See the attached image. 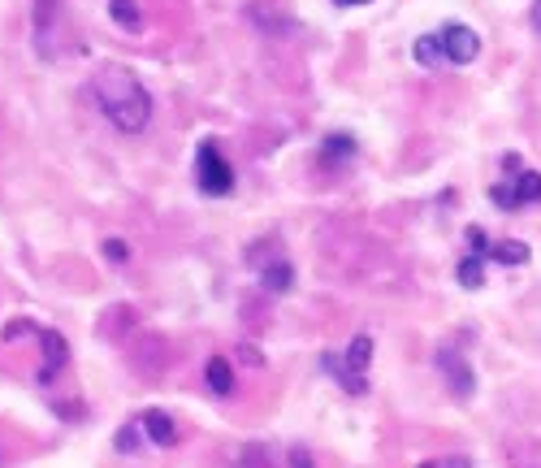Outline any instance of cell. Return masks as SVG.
Returning a JSON list of instances; mask_svg holds the SVG:
<instances>
[{
    "label": "cell",
    "instance_id": "obj_1",
    "mask_svg": "<svg viewBox=\"0 0 541 468\" xmlns=\"http://www.w3.org/2000/svg\"><path fill=\"white\" fill-rule=\"evenodd\" d=\"M91 96H96L100 113L109 117L117 130H126V135L148 130V122H152V96H148V87H143L135 74L122 70V65H104V70H96V78H91Z\"/></svg>",
    "mask_w": 541,
    "mask_h": 468
},
{
    "label": "cell",
    "instance_id": "obj_2",
    "mask_svg": "<svg viewBox=\"0 0 541 468\" xmlns=\"http://www.w3.org/2000/svg\"><path fill=\"white\" fill-rule=\"evenodd\" d=\"M31 35H35V48H39V57L44 61L65 57V48L74 44L70 39V18H65V0H35Z\"/></svg>",
    "mask_w": 541,
    "mask_h": 468
},
{
    "label": "cell",
    "instance_id": "obj_3",
    "mask_svg": "<svg viewBox=\"0 0 541 468\" xmlns=\"http://www.w3.org/2000/svg\"><path fill=\"white\" fill-rule=\"evenodd\" d=\"M195 182H200V191L208 200H221V195L234 191V169L213 139H204L200 148H195Z\"/></svg>",
    "mask_w": 541,
    "mask_h": 468
},
{
    "label": "cell",
    "instance_id": "obj_4",
    "mask_svg": "<svg viewBox=\"0 0 541 468\" xmlns=\"http://www.w3.org/2000/svg\"><path fill=\"white\" fill-rule=\"evenodd\" d=\"M490 200H494V208H507V213H516V208H524V204H537L541 200V174L537 169H520L516 178L494 182Z\"/></svg>",
    "mask_w": 541,
    "mask_h": 468
},
{
    "label": "cell",
    "instance_id": "obj_5",
    "mask_svg": "<svg viewBox=\"0 0 541 468\" xmlns=\"http://www.w3.org/2000/svg\"><path fill=\"white\" fill-rule=\"evenodd\" d=\"M442 52H446V61L451 65H472L477 61V52H481V35L472 31V26L464 22H451V26H442Z\"/></svg>",
    "mask_w": 541,
    "mask_h": 468
},
{
    "label": "cell",
    "instance_id": "obj_6",
    "mask_svg": "<svg viewBox=\"0 0 541 468\" xmlns=\"http://www.w3.org/2000/svg\"><path fill=\"white\" fill-rule=\"evenodd\" d=\"M342 364H347V373H351V390H355V395H364V390H368V364H373V338L355 334L351 347H347V356H342Z\"/></svg>",
    "mask_w": 541,
    "mask_h": 468
},
{
    "label": "cell",
    "instance_id": "obj_7",
    "mask_svg": "<svg viewBox=\"0 0 541 468\" xmlns=\"http://www.w3.org/2000/svg\"><path fill=\"white\" fill-rule=\"evenodd\" d=\"M438 369L446 373V382H451V395L455 399H468L472 390H477V377H472V364L464 356H455V351H438Z\"/></svg>",
    "mask_w": 541,
    "mask_h": 468
},
{
    "label": "cell",
    "instance_id": "obj_8",
    "mask_svg": "<svg viewBox=\"0 0 541 468\" xmlns=\"http://www.w3.org/2000/svg\"><path fill=\"white\" fill-rule=\"evenodd\" d=\"M139 425H143V434H148V442H156V447H174L178 442V421L169 412H161V408H148L139 416Z\"/></svg>",
    "mask_w": 541,
    "mask_h": 468
},
{
    "label": "cell",
    "instance_id": "obj_9",
    "mask_svg": "<svg viewBox=\"0 0 541 468\" xmlns=\"http://www.w3.org/2000/svg\"><path fill=\"white\" fill-rule=\"evenodd\" d=\"M529 256H533V247L524 243V239H503V243H490V260H498V265L520 269V265H529Z\"/></svg>",
    "mask_w": 541,
    "mask_h": 468
},
{
    "label": "cell",
    "instance_id": "obj_10",
    "mask_svg": "<svg viewBox=\"0 0 541 468\" xmlns=\"http://www.w3.org/2000/svg\"><path fill=\"white\" fill-rule=\"evenodd\" d=\"M355 156V139L351 135H329L325 143H321V165L325 169H342Z\"/></svg>",
    "mask_w": 541,
    "mask_h": 468
},
{
    "label": "cell",
    "instance_id": "obj_11",
    "mask_svg": "<svg viewBox=\"0 0 541 468\" xmlns=\"http://www.w3.org/2000/svg\"><path fill=\"white\" fill-rule=\"evenodd\" d=\"M204 377H208V390H213V395H234V369H230L226 356H213V360H208Z\"/></svg>",
    "mask_w": 541,
    "mask_h": 468
},
{
    "label": "cell",
    "instance_id": "obj_12",
    "mask_svg": "<svg viewBox=\"0 0 541 468\" xmlns=\"http://www.w3.org/2000/svg\"><path fill=\"white\" fill-rule=\"evenodd\" d=\"M455 278H459V286H464V291H481L485 286V256H464L459 260V269H455Z\"/></svg>",
    "mask_w": 541,
    "mask_h": 468
},
{
    "label": "cell",
    "instance_id": "obj_13",
    "mask_svg": "<svg viewBox=\"0 0 541 468\" xmlns=\"http://www.w3.org/2000/svg\"><path fill=\"white\" fill-rule=\"evenodd\" d=\"M412 57H416V65H425V70L442 65V61H446L442 39H438V35H420V39H416V48H412Z\"/></svg>",
    "mask_w": 541,
    "mask_h": 468
},
{
    "label": "cell",
    "instance_id": "obj_14",
    "mask_svg": "<svg viewBox=\"0 0 541 468\" xmlns=\"http://www.w3.org/2000/svg\"><path fill=\"white\" fill-rule=\"evenodd\" d=\"M260 282H265V291L286 295V291H290V282H295V273H290L286 260H273V265H269L265 273H260Z\"/></svg>",
    "mask_w": 541,
    "mask_h": 468
},
{
    "label": "cell",
    "instance_id": "obj_15",
    "mask_svg": "<svg viewBox=\"0 0 541 468\" xmlns=\"http://www.w3.org/2000/svg\"><path fill=\"white\" fill-rule=\"evenodd\" d=\"M109 13H113L117 26H126V31H139V26H143L135 0H109Z\"/></svg>",
    "mask_w": 541,
    "mask_h": 468
},
{
    "label": "cell",
    "instance_id": "obj_16",
    "mask_svg": "<svg viewBox=\"0 0 541 468\" xmlns=\"http://www.w3.org/2000/svg\"><path fill=\"white\" fill-rule=\"evenodd\" d=\"M39 343H44V351H48V369H61V364H65V356H70L61 338L52 334V330H39Z\"/></svg>",
    "mask_w": 541,
    "mask_h": 468
},
{
    "label": "cell",
    "instance_id": "obj_17",
    "mask_svg": "<svg viewBox=\"0 0 541 468\" xmlns=\"http://www.w3.org/2000/svg\"><path fill=\"white\" fill-rule=\"evenodd\" d=\"M104 256H109V260H113V265H122V260L130 256V247H126L122 239H109V243H104Z\"/></svg>",
    "mask_w": 541,
    "mask_h": 468
},
{
    "label": "cell",
    "instance_id": "obj_18",
    "mask_svg": "<svg viewBox=\"0 0 541 468\" xmlns=\"http://www.w3.org/2000/svg\"><path fill=\"white\" fill-rule=\"evenodd\" d=\"M420 468H472V460H464V455H451V460H429Z\"/></svg>",
    "mask_w": 541,
    "mask_h": 468
},
{
    "label": "cell",
    "instance_id": "obj_19",
    "mask_svg": "<svg viewBox=\"0 0 541 468\" xmlns=\"http://www.w3.org/2000/svg\"><path fill=\"white\" fill-rule=\"evenodd\" d=\"M117 447H122V451H130V447H135V425H126L122 434H117Z\"/></svg>",
    "mask_w": 541,
    "mask_h": 468
},
{
    "label": "cell",
    "instance_id": "obj_20",
    "mask_svg": "<svg viewBox=\"0 0 541 468\" xmlns=\"http://www.w3.org/2000/svg\"><path fill=\"white\" fill-rule=\"evenodd\" d=\"M338 9H351V5H368V0H334Z\"/></svg>",
    "mask_w": 541,
    "mask_h": 468
},
{
    "label": "cell",
    "instance_id": "obj_21",
    "mask_svg": "<svg viewBox=\"0 0 541 468\" xmlns=\"http://www.w3.org/2000/svg\"><path fill=\"white\" fill-rule=\"evenodd\" d=\"M533 26H537V35H541V5H537V18H533Z\"/></svg>",
    "mask_w": 541,
    "mask_h": 468
}]
</instances>
